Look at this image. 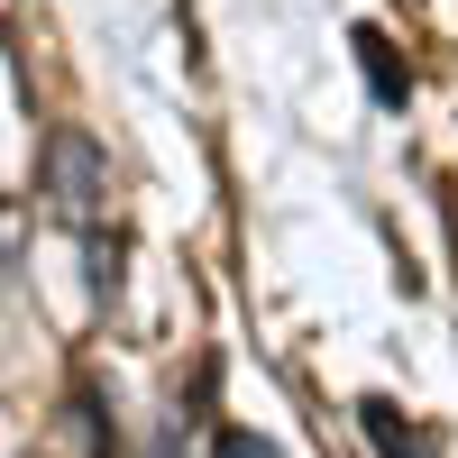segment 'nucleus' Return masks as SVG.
Segmentation results:
<instances>
[{"label": "nucleus", "mask_w": 458, "mask_h": 458, "mask_svg": "<svg viewBox=\"0 0 458 458\" xmlns=\"http://www.w3.org/2000/svg\"><path fill=\"white\" fill-rule=\"evenodd\" d=\"M211 458H276V440H257V431H220Z\"/></svg>", "instance_id": "nucleus-3"}, {"label": "nucleus", "mask_w": 458, "mask_h": 458, "mask_svg": "<svg viewBox=\"0 0 458 458\" xmlns=\"http://www.w3.org/2000/svg\"><path fill=\"white\" fill-rule=\"evenodd\" d=\"M367 440L386 449V458H403V449H412V431L394 422V403H367Z\"/></svg>", "instance_id": "nucleus-2"}, {"label": "nucleus", "mask_w": 458, "mask_h": 458, "mask_svg": "<svg viewBox=\"0 0 458 458\" xmlns=\"http://www.w3.org/2000/svg\"><path fill=\"white\" fill-rule=\"evenodd\" d=\"M358 55H367V83H376V101H403V73H394V55H386V37H358Z\"/></svg>", "instance_id": "nucleus-1"}]
</instances>
